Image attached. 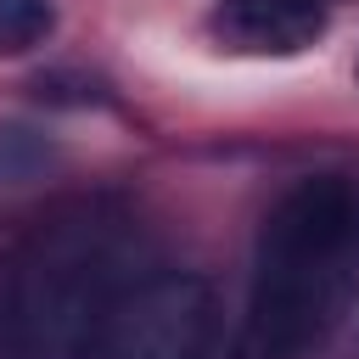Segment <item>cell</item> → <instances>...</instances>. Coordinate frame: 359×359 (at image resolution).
Returning a JSON list of instances; mask_svg holds the SVG:
<instances>
[{
    "mask_svg": "<svg viewBox=\"0 0 359 359\" xmlns=\"http://www.w3.org/2000/svg\"><path fill=\"white\" fill-rule=\"evenodd\" d=\"M118 241L95 213L45 224L11 275V325L28 359H79L118 292Z\"/></svg>",
    "mask_w": 359,
    "mask_h": 359,
    "instance_id": "cell-2",
    "label": "cell"
},
{
    "mask_svg": "<svg viewBox=\"0 0 359 359\" xmlns=\"http://www.w3.org/2000/svg\"><path fill=\"white\" fill-rule=\"evenodd\" d=\"M50 28H56L50 0H0V56H22V50L45 45Z\"/></svg>",
    "mask_w": 359,
    "mask_h": 359,
    "instance_id": "cell-5",
    "label": "cell"
},
{
    "mask_svg": "<svg viewBox=\"0 0 359 359\" xmlns=\"http://www.w3.org/2000/svg\"><path fill=\"white\" fill-rule=\"evenodd\" d=\"M359 309V174H309L252 241L241 325L224 359H320Z\"/></svg>",
    "mask_w": 359,
    "mask_h": 359,
    "instance_id": "cell-1",
    "label": "cell"
},
{
    "mask_svg": "<svg viewBox=\"0 0 359 359\" xmlns=\"http://www.w3.org/2000/svg\"><path fill=\"white\" fill-rule=\"evenodd\" d=\"M208 34L236 56H303L325 34V0H213Z\"/></svg>",
    "mask_w": 359,
    "mask_h": 359,
    "instance_id": "cell-4",
    "label": "cell"
},
{
    "mask_svg": "<svg viewBox=\"0 0 359 359\" xmlns=\"http://www.w3.org/2000/svg\"><path fill=\"white\" fill-rule=\"evenodd\" d=\"M219 337L213 286L196 269H151L112 292L79 359H208Z\"/></svg>",
    "mask_w": 359,
    "mask_h": 359,
    "instance_id": "cell-3",
    "label": "cell"
}]
</instances>
